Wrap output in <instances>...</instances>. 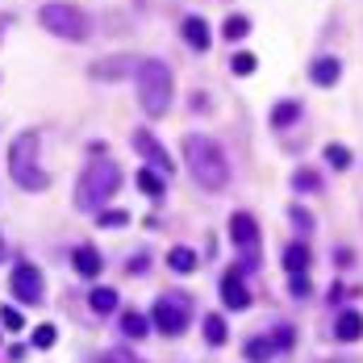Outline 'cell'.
<instances>
[{
  "label": "cell",
  "instance_id": "30",
  "mask_svg": "<svg viewBox=\"0 0 363 363\" xmlns=\"http://www.w3.org/2000/svg\"><path fill=\"white\" fill-rule=\"evenodd\" d=\"M96 222H100V226H126L130 218H126L121 209H113V213H105V209H96Z\"/></svg>",
  "mask_w": 363,
  "mask_h": 363
},
{
  "label": "cell",
  "instance_id": "8",
  "mask_svg": "<svg viewBox=\"0 0 363 363\" xmlns=\"http://www.w3.org/2000/svg\"><path fill=\"white\" fill-rule=\"evenodd\" d=\"M8 288H13V297H17L21 305H38V301H42V292H46L42 272H38L34 263H17L13 275H8Z\"/></svg>",
  "mask_w": 363,
  "mask_h": 363
},
{
  "label": "cell",
  "instance_id": "21",
  "mask_svg": "<svg viewBox=\"0 0 363 363\" xmlns=\"http://www.w3.org/2000/svg\"><path fill=\"white\" fill-rule=\"evenodd\" d=\"M88 305H92V314H113V309H117V292H113V288H92Z\"/></svg>",
  "mask_w": 363,
  "mask_h": 363
},
{
  "label": "cell",
  "instance_id": "25",
  "mask_svg": "<svg viewBox=\"0 0 363 363\" xmlns=\"http://www.w3.org/2000/svg\"><path fill=\"white\" fill-rule=\"evenodd\" d=\"M326 163H330L334 172H347V167H351V150L338 146V142H330V146H326Z\"/></svg>",
  "mask_w": 363,
  "mask_h": 363
},
{
  "label": "cell",
  "instance_id": "19",
  "mask_svg": "<svg viewBox=\"0 0 363 363\" xmlns=\"http://www.w3.org/2000/svg\"><path fill=\"white\" fill-rule=\"evenodd\" d=\"M167 263H172V272H180V275L196 272V251L192 246H172L167 251Z\"/></svg>",
  "mask_w": 363,
  "mask_h": 363
},
{
  "label": "cell",
  "instance_id": "22",
  "mask_svg": "<svg viewBox=\"0 0 363 363\" xmlns=\"http://www.w3.org/2000/svg\"><path fill=\"white\" fill-rule=\"evenodd\" d=\"M205 338H209V347H226V321L218 318V314L205 318Z\"/></svg>",
  "mask_w": 363,
  "mask_h": 363
},
{
  "label": "cell",
  "instance_id": "9",
  "mask_svg": "<svg viewBox=\"0 0 363 363\" xmlns=\"http://www.w3.org/2000/svg\"><path fill=\"white\" fill-rule=\"evenodd\" d=\"M288 347H292V326H280L275 334H263V338H251V343H246V359L272 363L275 355H284Z\"/></svg>",
  "mask_w": 363,
  "mask_h": 363
},
{
  "label": "cell",
  "instance_id": "10",
  "mask_svg": "<svg viewBox=\"0 0 363 363\" xmlns=\"http://www.w3.org/2000/svg\"><path fill=\"white\" fill-rule=\"evenodd\" d=\"M134 150L159 172V176H172V155H167V146L150 134V130H138L134 134Z\"/></svg>",
  "mask_w": 363,
  "mask_h": 363
},
{
  "label": "cell",
  "instance_id": "32",
  "mask_svg": "<svg viewBox=\"0 0 363 363\" xmlns=\"http://www.w3.org/2000/svg\"><path fill=\"white\" fill-rule=\"evenodd\" d=\"M292 222H297L301 230H314V218H309L305 209H292Z\"/></svg>",
  "mask_w": 363,
  "mask_h": 363
},
{
  "label": "cell",
  "instance_id": "4",
  "mask_svg": "<svg viewBox=\"0 0 363 363\" xmlns=\"http://www.w3.org/2000/svg\"><path fill=\"white\" fill-rule=\"evenodd\" d=\"M38 21H42L46 34L67 38V42H88L92 38V17L80 4H71V0H50V4H42L38 8Z\"/></svg>",
  "mask_w": 363,
  "mask_h": 363
},
{
  "label": "cell",
  "instance_id": "12",
  "mask_svg": "<svg viewBox=\"0 0 363 363\" xmlns=\"http://www.w3.org/2000/svg\"><path fill=\"white\" fill-rule=\"evenodd\" d=\"M180 34H184V42L192 46V50H209V42H213V30H209V21L205 17H184V25H180Z\"/></svg>",
  "mask_w": 363,
  "mask_h": 363
},
{
  "label": "cell",
  "instance_id": "27",
  "mask_svg": "<svg viewBox=\"0 0 363 363\" xmlns=\"http://www.w3.org/2000/svg\"><path fill=\"white\" fill-rule=\"evenodd\" d=\"M292 188H297V192H318L321 180L314 176V172H297V176H292Z\"/></svg>",
  "mask_w": 363,
  "mask_h": 363
},
{
  "label": "cell",
  "instance_id": "11",
  "mask_svg": "<svg viewBox=\"0 0 363 363\" xmlns=\"http://www.w3.org/2000/svg\"><path fill=\"white\" fill-rule=\"evenodd\" d=\"M222 301H226V309H234V314L251 309V288H246V284L238 280V268L222 275Z\"/></svg>",
  "mask_w": 363,
  "mask_h": 363
},
{
  "label": "cell",
  "instance_id": "2",
  "mask_svg": "<svg viewBox=\"0 0 363 363\" xmlns=\"http://www.w3.org/2000/svg\"><path fill=\"white\" fill-rule=\"evenodd\" d=\"M138 80V105L146 117H163L172 109V96H176V76L163 59H142L134 67Z\"/></svg>",
  "mask_w": 363,
  "mask_h": 363
},
{
  "label": "cell",
  "instance_id": "24",
  "mask_svg": "<svg viewBox=\"0 0 363 363\" xmlns=\"http://www.w3.org/2000/svg\"><path fill=\"white\" fill-rule=\"evenodd\" d=\"M146 326L150 321L142 318V314H121V334L126 338H146Z\"/></svg>",
  "mask_w": 363,
  "mask_h": 363
},
{
  "label": "cell",
  "instance_id": "17",
  "mask_svg": "<svg viewBox=\"0 0 363 363\" xmlns=\"http://www.w3.org/2000/svg\"><path fill=\"white\" fill-rule=\"evenodd\" d=\"M301 113H305V109H301V100H280V105L272 109V126H275V130H288L292 121H301Z\"/></svg>",
  "mask_w": 363,
  "mask_h": 363
},
{
  "label": "cell",
  "instance_id": "16",
  "mask_svg": "<svg viewBox=\"0 0 363 363\" xmlns=\"http://www.w3.org/2000/svg\"><path fill=\"white\" fill-rule=\"evenodd\" d=\"M284 272H309V246L305 242H288L284 246Z\"/></svg>",
  "mask_w": 363,
  "mask_h": 363
},
{
  "label": "cell",
  "instance_id": "20",
  "mask_svg": "<svg viewBox=\"0 0 363 363\" xmlns=\"http://www.w3.org/2000/svg\"><path fill=\"white\" fill-rule=\"evenodd\" d=\"M138 188H142L146 196H155V201H163V192H167V184H163V176H159L155 167H142V172H138Z\"/></svg>",
  "mask_w": 363,
  "mask_h": 363
},
{
  "label": "cell",
  "instance_id": "3",
  "mask_svg": "<svg viewBox=\"0 0 363 363\" xmlns=\"http://www.w3.org/2000/svg\"><path fill=\"white\" fill-rule=\"evenodd\" d=\"M117 188H121V167L113 159H96V163L84 167V176L76 184V209L80 213H96L105 201L117 196Z\"/></svg>",
  "mask_w": 363,
  "mask_h": 363
},
{
  "label": "cell",
  "instance_id": "1",
  "mask_svg": "<svg viewBox=\"0 0 363 363\" xmlns=\"http://www.w3.org/2000/svg\"><path fill=\"white\" fill-rule=\"evenodd\" d=\"M184 167L192 172V180L205 192H222L230 184V159L222 142L209 134H188L184 138Z\"/></svg>",
  "mask_w": 363,
  "mask_h": 363
},
{
  "label": "cell",
  "instance_id": "14",
  "mask_svg": "<svg viewBox=\"0 0 363 363\" xmlns=\"http://www.w3.org/2000/svg\"><path fill=\"white\" fill-rule=\"evenodd\" d=\"M71 268L84 275V280H96V275H100V268H105V263H100V251H96L92 242L76 246V255H71Z\"/></svg>",
  "mask_w": 363,
  "mask_h": 363
},
{
  "label": "cell",
  "instance_id": "18",
  "mask_svg": "<svg viewBox=\"0 0 363 363\" xmlns=\"http://www.w3.org/2000/svg\"><path fill=\"white\" fill-rule=\"evenodd\" d=\"M138 59H100L96 67H92V76L96 80H117V76H126V67H134Z\"/></svg>",
  "mask_w": 363,
  "mask_h": 363
},
{
  "label": "cell",
  "instance_id": "26",
  "mask_svg": "<svg viewBox=\"0 0 363 363\" xmlns=\"http://www.w3.org/2000/svg\"><path fill=\"white\" fill-rule=\"evenodd\" d=\"M255 67H259L255 54H234V59H230V71H234V76H255Z\"/></svg>",
  "mask_w": 363,
  "mask_h": 363
},
{
  "label": "cell",
  "instance_id": "7",
  "mask_svg": "<svg viewBox=\"0 0 363 363\" xmlns=\"http://www.w3.org/2000/svg\"><path fill=\"white\" fill-rule=\"evenodd\" d=\"M230 238H234V246H238V255H242V268L255 272V268H259V222H255L246 209L230 213Z\"/></svg>",
  "mask_w": 363,
  "mask_h": 363
},
{
  "label": "cell",
  "instance_id": "28",
  "mask_svg": "<svg viewBox=\"0 0 363 363\" xmlns=\"http://www.w3.org/2000/svg\"><path fill=\"white\" fill-rule=\"evenodd\" d=\"M288 292L305 301V297H309V272H292V280H288Z\"/></svg>",
  "mask_w": 363,
  "mask_h": 363
},
{
  "label": "cell",
  "instance_id": "34",
  "mask_svg": "<svg viewBox=\"0 0 363 363\" xmlns=\"http://www.w3.org/2000/svg\"><path fill=\"white\" fill-rule=\"evenodd\" d=\"M0 259H4V238H0Z\"/></svg>",
  "mask_w": 363,
  "mask_h": 363
},
{
  "label": "cell",
  "instance_id": "23",
  "mask_svg": "<svg viewBox=\"0 0 363 363\" xmlns=\"http://www.w3.org/2000/svg\"><path fill=\"white\" fill-rule=\"evenodd\" d=\"M246 34H251V21H246V17H238V13H234V17H226V30H222V38H230V42H242Z\"/></svg>",
  "mask_w": 363,
  "mask_h": 363
},
{
  "label": "cell",
  "instance_id": "5",
  "mask_svg": "<svg viewBox=\"0 0 363 363\" xmlns=\"http://www.w3.org/2000/svg\"><path fill=\"white\" fill-rule=\"evenodd\" d=\"M38 134H21L13 138V146H8V176L17 188H25V192H42L46 184V172L38 167Z\"/></svg>",
  "mask_w": 363,
  "mask_h": 363
},
{
  "label": "cell",
  "instance_id": "33",
  "mask_svg": "<svg viewBox=\"0 0 363 363\" xmlns=\"http://www.w3.org/2000/svg\"><path fill=\"white\" fill-rule=\"evenodd\" d=\"M109 359H113V363H134V359H130V355H126V351H113Z\"/></svg>",
  "mask_w": 363,
  "mask_h": 363
},
{
  "label": "cell",
  "instance_id": "29",
  "mask_svg": "<svg viewBox=\"0 0 363 363\" xmlns=\"http://www.w3.org/2000/svg\"><path fill=\"white\" fill-rule=\"evenodd\" d=\"M54 338H59V330H54V326H50V321H46V326H38V330H34V347H54Z\"/></svg>",
  "mask_w": 363,
  "mask_h": 363
},
{
  "label": "cell",
  "instance_id": "6",
  "mask_svg": "<svg viewBox=\"0 0 363 363\" xmlns=\"http://www.w3.org/2000/svg\"><path fill=\"white\" fill-rule=\"evenodd\" d=\"M150 318H155V326H159V334L176 338V334L188 330V321H192V297H188V292H163V297L155 301Z\"/></svg>",
  "mask_w": 363,
  "mask_h": 363
},
{
  "label": "cell",
  "instance_id": "15",
  "mask_svg": "<svg viewBox=\"0 0 363 363\" xmlns=\"http://www.w3.org/2000/svg\"><path fill=\"white\" fill-rule=\"evenodd\" d=\"M334 334H338V343H359L363 338V314L359 309H343L338 321H334Z\"/></svg>",
  "mask_w": 363,
  "mask_h": 363
},
{
  "label": "cell",
  "instance_id": "31",
  "mask_svg": "<svg viewBox=\"0 0 363 363\" xmlns=\"http://www.w3.org/2000/svg\"><path fill=\"white\" fill-rule=\"evenodd\" d=\"M0 326H4V330H21V326H25V318H21L17 309H8V305H4V309H0Z\"/></svg>",
  "mask_w": 363,
  "mask_h": 363
},
{
  "label": "cell",
  "instance_id": "13",
  "mask_svg": "<svg viewBox=\"0 0 363 363\" xmlns=\"http://www.w3.org/2000/svg\"><path fill=\"white\" fill-rule=\"evenodd\" d=\"M309 80H314L318 88H334V84L343 80V63H338L334 54H321V59H314V67H309Z\"/></svg>",
  "mask_w": 363,
  "mask_h": 363
}]
</instances>
